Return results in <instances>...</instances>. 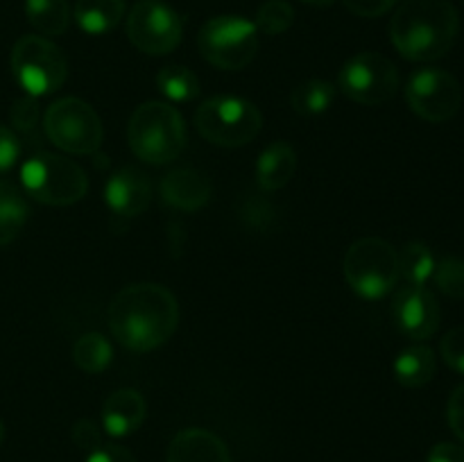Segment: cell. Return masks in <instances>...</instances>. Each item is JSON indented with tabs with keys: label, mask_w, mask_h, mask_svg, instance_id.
<instances>
[{
	"label": "cell",
	"mask_w": 464,
	"mask_h": 462,
	"mask_svg": "<svg viewBox=\"0 0 464 462\" xmlns=\"http://www.w3.org/2000/svg\"><path fill=\"white\" fill-rule=\"evenodd\" d=\"M168 462H231V453L211 430L186 428L172 438Z\"/></svg>",
	"instance_id": "16"
},
{
	"label": "cell",
	"mask_w": 464,
	"mask_h": 462,
	"mask_svg": "<svg viewBox=\"0 0 464 462\" xmlns=\"http://www.w3.org/2000/svg\"><path fill=\"white\" fill-rule=\"evenodd\" d=\"M338 86L353 102L379 107L397 93L399 72L397 66L383 54L358 53L340 68Z\"/></svg>",
	"instance_id": "10"
},
{
	"label": "cell",
	"mask_w": 464,
	"mask_h": 462,
	"mask_svg": "<svg viewBox=\"0 0 464 462\" xmlns=\"http://www.w3.org/2000/svg\"><path fill=\"white\" fill-rule=\"evenodd\" d=\"M293 23H295L293 5L285 3V0H267V3H263L261 7H258L254 25H256V30L263 32V34L276 36L288 32L290 27H293Z\"/></svg>",
	"instance_id": "27"
},
{
	"label": "cell",
	"mask_w": 464,
	"mask_h": 462,
	"mask_svg": "<svg viewBox=\"0 0 464 462\" xmlns=\"http://www.w3.org/2000/svg\"><path fill=\"white\" fill-rule=\"evenodd\" d=\"M447 417H449V426H451L453 433L464 442V383L458 385L453 390L451 399H449V408H447Z\"/></svg>",
	"instance_id": "34"
},
{
	"label": "cell",
	"mask_w": 464,
	"mask_h": 462,
	"mask_svg": "<svg viewBox=\"0 0 464 462\" xmlns=\"http://www.w3.org/2000/svg\"><path fill=\"white\" fill-rule=\"evenodd\" d=\"M12 72L27 95L44 98L62 89L68 77V62L53 41L27 34L14 43Z\"/></svg>",
	"instance_id": "7"
},
{
	"label": "cell",
	"mask_w": 464,
	"mask_h": 462,
	"mask_svg": "<svg viewBox=\"0 0 464 462\" xmlns=\"http://www.w3.org/2000/svg\"><path fill=\"white\" fill-rule=\"evenodd\" d=\"M438 370V361H435V351L426 344H412V347L403 349L397 358H394V379L403 385V388H424L430 383Z\"/></svg>",
	"instance_id": "19"
},
{
	"label": "cell",
	"mask_w": 464,
	"mask_h": 462,
	"mask_svg": "<svg viewBox=\"0 0 464 462\" xmlns=\"http://www.w3.org/2000/svg\"><path fill=\"white\" fill-rule=\"evenodd\" d=\"M295 170H297V152L285 140H276L267 145L258 157L256 181L261 190L275 193L293 179Z\"/></svg>",
	"instance_id": "18"
},
{
	"label": "cell",
	"mask_w": 464,
	"mask_h": 462,
	"mask_svg": "<svg viewBox=\"0 0 464 462\" xmlns=\"http://www.w3.org/2000/svg\"><path fill=\"white\" fill-rule=\"evenodd\" d=\"M344 279L362 299H383L399 281V254L388 240L365 236L344 254Z\"/></svg>",
	"instance_id": "4"
},
{
	"label": "cell",
	"mask_w": 464,
	"mask_h": 462,
	"mask_svg": "<svg viewBox=\"0 0 464 462\" xmlns=\"http://www.w3.org/2000/svg\"><path fill=\"white\" fill-rule=\"evenodd\" d=\"M21 154V140L9 127L0 125V172H7Z\"/></svg>",
	"instance_id": "32"
},
{
	"label": "cell",
	"mask_w": 464,
	"mask_h": 462,
	"mask_svg": "<svg viewBox=\"0 0 464 462\" xmlns=\"http://www.w3.org/2000/svg\"><path fill=\"white\" fill-rule=\"evenodd\" d=\"M125 0H77L75 21L86 34H107L125 16Z\"/></svg>",
	"instance_id": "20"
},
{
	"label": "cell",
	"mask_w": 464,
	"mask_h": 462,
	"mask_svg": "<svg viewBox=\"0 0 464 462\" xmlns=\"http://www.w3.org/2000/svg\"><path fill=\"white\" fill-rule=\"evenodd\" d=\"M440 353L453 371L464 376V326H456L444 335L440 342Z\"/></svg>",
	"instance_id": "30"
},
{
	"label": "cell",
	"mask_w": 464,
	"mask_h": 462,
	"mask_svg": "<svg viewBox=\"0 0 464 462\" xmlns=\"http://www.w3.org/2000/svg\"><path fill=\"white\" fill-rule=\"evenodd\" d=\"M107 320L122 347L145 353L172 338L179 324V303L166 285L131 284L111 299Z\"/></svg>",
	"instance_id": "1"
},
{
	"label": "cell",
	"mask_w": 464,
	"mask_h": 462,
	"mask_svg": "<svg viewBox=\"0 0 464 462\" xmlns=\"http://www.w3.org/2000/svg\"><path fill=\"white\" fill-rule=\"evenodd\" d=\"M9 120H12V127L23 136V139H32V143H41V111L36 98L27 95V98L16 100V102L12 104V109H9Z\"/></svg>",
	"instance_id": "28"
},
{
	"label": "cell",
	"mask_w": 464,
	"mask_h": 462,
	"mask_svg": "<svg viewBox=\"0 0 464 462\" xmlns=\"http://www.w3.org/2000/svg\"><path fill=\"white\" fill-rule=\"evenodd\" d=\"M71 438L75 442V447H80L82 451H95L98 447H102V430L95 421L91 419H80L75 421L71 430Z\"/></svg>",
	"instance_id": "31"
},
{
	"label": "cell",
	"mask_w": 464,
	"mask_h": 462,
	"mask_svg": "<svg viewBox=\"0 0 464 462\" xmlns=\"http://www.w3.org/2000/svg\"><path fill=\"white\" fill-rule=\"evenodd\" d=\"M343 3L344 7L352 14H356V16L376 18L383 16L385 12H390L399 0H343Z\"/></svg>",
	"instance_id": "33"
},
{
	"label": "cell",
	"mask_w": 464,
	"mask_h": 462,
	"mask_svg": "<svg viewBox=\"0 0 464 462\" xmlns=\"http://www.w3.org/2000/svg\"><path fill=\"white\" fill-rule=\"evenodd\" d=\"M157 86L172 102H190L199 95L198 75L186 66H166L159 71Z\"/></svg>",
	"instance_id": "26"
},
{
	"label": "cell",
	"mask_w": 464,
	"mask_h": 462,
	"mask_svg": "<svg viewBox=\"0 0 464 462\" xmlns=\"http://www.w3.org/2000/svg\"><path fill=\"white\" fill-rule=\"evenodd\" d=\"M86 462H136V457L118 444H102L89 453Z\"/></svg>",
	"instance_id": "35"
},
{
	"label": "cell",
	"mask_w": 464,
	"mask_h": 462,
	"mask_svg": "<svg viewBox=\"0 0 464 462\" xmlns=\"http://www.w3.org/2000/svg\"><path fill=\"white\" fill-rule=\"evenodd\" d=\"M130 148L140 161L163 166L175 161L186 145V125L172 104L150 100L140 104L127 125Z\"/></svg>",
	"instance_id": "3"
},
{
	"label": "cell",
	"mask_w": 464,
	"mask_h": 462,
	"mask_svg": "<svg viewBox=\"0 0 464 462\" xmlns=\"http://www.w3.org/2000/svg\"><path fill=\"white\" fill-rule=\"evenodd\" d=\"M338 89L326 80H306L290 93V104L299 116H320L334 104Z\"/></svg>",
	"instance_id": "23"
},
{
	"label": "cell",
	"mask_w": 464,
	"mask_h": 462,
	"mask_svg": "<svg viewBox=\"0 0 464 462\" xmlns=\"http://www.w3.org/2000/svg\"><path fill=\"white\" fill-rule=\"evenodd\" d=\"M460 16L449 0H406L394 12L390 39L411 62H435L453 48Z\"/></svg>",
	"instance_id": "2"
},
{
	"label": "cell",
	"mask_w": 464,
	"mask_h": 462,
	"mask_svg": "<svg viewBox=\"0 0 464 462\" xmlns=\"http://www.w3.org/2000/svg\"><path fill=\"white\" fill-rule=\"evenodd\" d=\"M44 130L50 143L68 154H95L102 145V120L89 102L62 98L45 109Z\"/></svg>",
	"instance_id": "8"
},
{
	"label": "cell",
	"mask_w": 464,
	"mask_h": 462,
	"mask_svg": "<svg viewBox=\"0 0 464 462\" xmlns=\"http://www.w3.org/2000/svg\"><path fill=\"white\" fill-rule=\"evenodd\" d=\"M302 3H306V5H311V7H331V5L335 3V0H302Z\"/></svg>",
	"instance_id": "37"
},
{
	"label": "cell",
	"mask_w": 464,
	"mask_h": 462,
	"mask_svg": "<svg viewBox=\"0 0 464 462\" xmlns=\"http://www.w3.org/2000/svg\"><path fill=\"white\" fill-rule=\"evenodd\" d=\"M462 3H464V0H462Z\"/></svg>",
	"instance_id": "39"
},
{
	"label": "cell",
	"mask_w": 464,
	"mask_h": 462,
	"mask_svg": "<svg viewBox=\"0 0 464 462\" xmlns=\"http://www.w3.org/2000/svg\"><path fill=\"white\" fill-rule=\"evenodd\" d=\"M426 462H464V448L460 444L440 442L430 448Z\"/></svg>",
	"instance_id": "36"
},
{
	"label": "cell",
	"mask_w": 464,
	"mask_h": 462,
	"mask_svg": "<svg viewBox=\"0 0 464 462\" xmlns=\"http://www.w3.org/2000/svg\"><path fill=\"white\" fill-rule=\"evenodd\" d=\"M433 281L451 299H464V258L447 256L435 263Z\"/></svg>",
	"instance_id": "29"
},
{
	"label": "cell",
	"mask_w": 464,
	"mask_h": 462,
	"mask_svg": "<svg viewBox=\"0 0 464 462\" xmlns=\"http://www.w3.org/2000/svg\"><path fill=\"white\" fill-rule=\"evenodd\" d=\"M195 127L204 140L220 148H240L252 143L263 127V116L249 100L218 95L195 111Z\"/></svg>",
	"instance_id": "6"
},
{
	"label": "cell",
	"mask_w": 464,
	"mask_h": 462,
	"mask_svg": "<svg viewBox=\"0 0 464 462\" xmlns=\"http://www.w3.org/2000/svg\"><path fill=\"white\" fill-rule=\"evenodd\" d=\"M181 18L161 0H139L127 16V36L140 53L168 54L181 43Z\"/></svg>",
	"instance_id": "12"
},
{
	"label": "cell",
	"mask_w": 464,
	"mask_h": 462,
	"mask_svg": "<svg viewBox=\"0 0 464 462\" xmlns=\"http://www.w3.org/2000/svg\"><path fill=\"white\" fill-rule=\"evenodd\" d=\"M145 419V399L139 390L122 388L109 394L102 406V426L104 433L111 438H125L131 435Z\"/></svg>",
	"instance_id": "17"
},
{
	"label": "cell",
	"mask_w": 464,
	"mask_h": 462,
	"mask_svg": "<svg viewBox=\"0 0 464 462\" xmlns=\"http://www.w3.org/2000/svg\"><path fill=\"white\" fill-rule=\"evenodd\" d=\"M3 439H5V424L3 419H0V444H3Z\"/></svg>",
	"instance_id": "38"
},
{
	"label": "cell",
	"mask_w": 464,
	"mask_h": 462,
	"mask_svg": "<svg viewBox=\"0 0 464 462\" xmlns=\"http://www.w3.org/2000/svg\"><path fill=\"white\" fill-rule=\"evenodd\" d=\"M392 315L399 331L411 340H426L440 326V303L426 285H403L392 302Z\"/></svg>",
	"instance_id": "13"
},
{
	"label": "cell",
	"mask_w": 464,
	"mask_h": 462,
	"mask_svg": "<svg viewBox=\"0 0 464 462\" xmlns=\"http://www.w3.org/2000/svg\"><path fill=\"white\" fill-rule=\"evenodd\" d=\"M25 16L36 32L59 36L71 25V7L66 0H25Z\"/></svg>",
	"instance_id": "21"
},
{
	"label": "cell",
	"mask_w": 464,
	"mask_h": 462,
	"mask_svg": "<svg viewBox=\"0 0 464 462\" xmlns=\"http://www.w3.org/2000/svg\"><path fill=\"white\" fill-rule=\"evenodd\" d=\"M159 188H161V197L168 207L184 213L204 208L213 195V184L207 177V172L190 166L175 168V170L168 172Z\"/></svg>",
	"instance_id": "15"
},
{
	"label": "cell",
	"mask_w": 464,
	"mask_h": 462,
	"mask_svg": "<svg viewBox=\"0 0 464 462\" xmlns=\"http://www.w3.org/2000/svg\"><path fill=\"white\" fill-rule=\"evenodd\" d=\"M198 48L211 66L240 71L258 53V30L243 16H216L202 25Z\"/></svg>",
	"instance_id": "9"
},
{
	"label": "cell",
	"mask_w": 464,
	"mask_h": 462,
	"mask_svg": "<svg viewBox=\"0 0 464 462\" xmlns=\"http://www.w3.org/2000/svg\"><path fill=\"white\" fill-rule=\"evenodd\" d=\"M72 361L86 374H100L113 361V347L102 333H84L72 347Z\"/></svg>",
	"instance_id": "24"
},
{
	"label": "cell",
	"mask_w": 464,
	"mask_h": 462,
	"mask_svg": "<svg viewBox=\"0 0 464 462\" xmlns=\"http://www.w3.org/2000/svg\"><path fill=\"white\" fill-rule=\"evenodd\" d=\"M399 274L411 285H426L433 279L435 256L424 243H408L399 249Z\"/></svg>",
	"instance_id": "25"
},
{
	"label": "cell",
	"mask_w": 464,
	"mask_h": 462,
	"mask_svg": "<svg viewBox=\"0 0 464 462\" xmlns=\"http://www.w3.org/2000/svg\"><path fill=\"white\" fill-rule=\"evenodd\" d=\"M408 107L426 122H447L460 111L462 86L442 68H421L406 84Z\"/></svg>",
	"instance_id": "11"
},
{
	"label": "cell",
	"mask_w": 464,
	"mask_h": 462,
	"mask_svg": "<svg viewBox=\"0 0 464 462\" xmlns=\"http://www.w3.org/2000/svg\"><path fill=\"white\" fill-rule=\"evenodd\" d=\"M21 184L32 199L48 207L75 204L89 190V179L75 161L50 152H39L23 163Z\"/></svg>",
	"instance_id": "5"
},
{
	"label": "cell",
	"mask_w": 464,
	"mask_h": 462,
	"mask_svg": "<svg viewBox=\"0 0 464 462\" xmlns=\"http://www.w3.org/2000/svg\"><path fill=\"white\" fill-rule=\"evenodd\" d=\"M27 202L21 190L9 181H0V247L9 245L25 226Z\"/></svg>",
	"instance_id": "22"
},
{
	"label": "cell",
	"mask_w": 464,
	"mask_h": 462,
	"mask_svg": "<svg viewBox=\"0 0 464 462\" xmlns=\"http://www.w3.org/2000/svg\"><path fill=\"white\" fill-rule=\"evenodd\" d=\"M104 202L116 216L136 217L148 211L152 202V184L145 172L136 168H121L104 186Z\"/></svg>",
	"instance_id": "14"
}]
</instances>
